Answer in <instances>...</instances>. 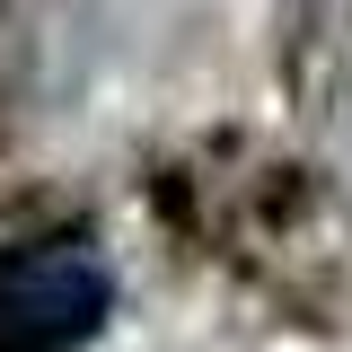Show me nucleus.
Segmentation results:
<instances>
[{
    "instance_id": "1",
    "label": "nucleus",
    "mask_w": 352,
    "mask_h": 352,
    "mask_svg": "<svg viewBox=\"0 0 352 352\" xmlns=\"http://www.w3.org/2000/svg\"><path fill=\"white\" fill-rule=\"evenodd\" d=\"M115 317V273L88 238L0 247V352H80Z\"/></svg>"
}]
</instances>
